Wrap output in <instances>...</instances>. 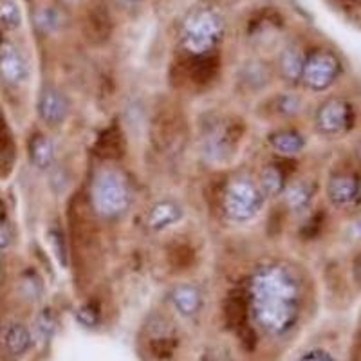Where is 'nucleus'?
Segmentation results:
<instances>
[{
  "mask_svg": "<svg viewBox=\"0 0 361 361\" xmlns=\"http://www.w3.org/2000/svg\"><path fill=\"white\" fill-rule=\"evenodd\" d=\"M222 35L221 18L209 9H199L193 11L185 22L183 38L193 53L206 54L217 44Z\"/></svg>",
  "mask_w": 361,
  "mask_h": 361,
  "instance_id": "nucleus-1",
  "label": "nucleus"
},
{
  "mask_svg": "<svg viewBox=\"0 0 361 361\" xmlns=\"http://www.w3.org/2000/svg\"><path fill=\"white\" fill-rule=\"evenodd\" d=\"M304 80L309 87L322 90L329 87L340 74V62L333 53L316 51L304 63Z\"/></svg>",
  "mask_w": 361,
  "mask_h": 361,
  "instance_id": "nucleus-2",
  "label": "nucleus"
},
{
  "mask_svg": "<svg viewBox=\"0 0 361 361\" xmlns=\"http://www.w3.org/2000/svg\"><path fill=\"white\" fill-rule=\"evenodd\" d=\"M152 135L161 150L173 152L185 140V119L172 109H166L161 114H157L152 125Z\"/></svg>",
  "mask_w": 361,
  "mask_h": 361,
  "instance_id": "nucleus-3",
  "label": "nucleus"
},
{
  "mask_svg": "<svg viewBox=\"0 0 361 361\" xmlns=\"http://www.w3.org/2000/svg\"><path fill=\"white\" fill-rule=\"evenodd\" d=\"M353 123V109L343 99H329L318 112V127L325 134H338L350 127Z\"/></svg>",
  "mask_w": 361,
  "mask_h": 361,
  "instance_id": "nucleus-4",
  "label": "nucleus"
},
{
  "mask_svg": "<svg viewBox=\"0 0 361 361\" xmlns=\"http://www.w3.org/2000/svg\"><path fill=\"white\" fill-rule=\"evenodd\" d=\"M27 74L24 58L11 42L0 40V76L9 83H20Z\"/></svg>",
  "mask_w": 361,
  "mask_h": 361,
  "instance_id": "nucleus-5",
  "label": "nucleus"
},
{
  "mask_svg": "<svg viewBox=\"0 0 361 361\" xmlns=\"http://www.w3.org/2000/svg\"><path fill=\"white\" fill-rule=\"evenodd\" d=\"M87 40L94 45H102L111 38L112 20L103 6H92L85 17Z\"/></svg>",
  "mask_w": 361,
  "mask_h": 361,
  "instance_id": "nucleus-6",
  "label": "nucleus"
},
{
  "mask_svg": "<svg viewBox=\"0 0 361 361\" xmlns=\"http://www.w3.org/2000/svg\"><path fill=\"white\" fill-rule=\"evenodd\" d=\"M94 154L105 161H118L123 157L125 141L118 125H112L99 134L94 143Z\"/></svg>",
  "mask_w": 361,
  "mask_h": 361,
  "instance_id": "nucleus-7",
  "label": "nucleus"
},
{
  "mask_svg": "<svg viewBox=\"0 0 361 361\" xmlns=\"http://www.w3.org/2000/svg\"><path fill=\"white\" fill-rule=\"evenodd\" d=\"M0 345L11 356H22L31 345V334L22 324H9L0 331Z\"/></svg>",
  "mask_w": 361,
  "mask_h": 361,
  "instance_id": "nucleus-8",
  "label": "nucleus"
},
{
  "mask_svg": "<svg viewBox=\"0 0 361 361\" xmlns=\"http://www.w3.org/2000/svg\"><path fill=\"white\" fill-rule=\"evenodd\" d=\"M40 116L51 125L62 123L63 118L67 114V103L62 98L60 92H56L54 89H45L44 94L40 98Z\"/></svg>",
  "mask_w": 361,
  "mask_h": 361,
  "instance_id": "nucleus-9",
  "label": "nucleus"
},
{
  "mask_svg": "<svg viewBox=\"0 0 361 361\" xmlns=\"http://www.w3.org/2000/svg\"><path fill=\"white\" fill-rule=\"evenodd\" d=\"M357 180L350 173H338L329 183V197L334 204H347L357 195Z\"/></svg>",
  "mask_w": 361,
  "mask_h": 361,
  "instance_id": "nucleus-10",
  "label": "nucleus"
},
{
  "mask_svg": "<svg viewBox=\"0 0 361 361\" xmlns=\"http://www.w3.org/2000/svg\"><path fill=\"white\" fill-rule=\"evenodd\" d=\"M247 305L243 291H233L228 296V302L224 304V320L230 329H240L246 325Z\"/></svg>",
  "mask_w": 361,
  "mask_h": 361,
  "instance_id": "nucleus-11",
  "label": "nucleus"
},
{
  "mask_svg": "<svg viewBox=\"0 0 361 361\" xmlns=\"http://www.w3.org/2000/svg\"><path fill=\"white\" fill-rule=\"evenodd\" d=\"M13 164H15V143H13L4 114L0 112V177L9 176Z\"/></svg>",
  "mask_w": 361,
  "mask_h": 361,
  "instance_id": "nucleus-12",
  "label": "nucleus"
},
{
  "mask_svg": "<svg viewBox=\"0 0 361 361\" xmlns=\"http://www.w3.org/2000/svg\"><path fill=\"white\" fill-rule=\"evenodd\" d=\"M219 71V58L212 53L206 54H197V58L193 60L192 66H190V76L193 78V82L202 85V83H208L209 80L214 78Z\"/></svg>",
  "mask_w": 361,
  "mask_h": 361,
  "instance_id": "nucleus-13",
  "label": "nucleus"
},
{
  "mask_svg": "<svg viewBox=\"0 0 361 361\" xmlns=\"http://www.w3.org/2000/svg\"><path fill=\"white\" fill-rule=\"evenodd\" d=\"M29 156H31L35 166L47 169L53 163V145H51V141L45 135H33V140L29 143Z\"/></svg>",
  "mask_w": 361,
  "mask_h": 361,
  "instance_id": "nucleus-14",
  "label": "nucleus"
},
{
  "mask_svg": "<svg viewBox=\"0 0 361 361\" xmlns=\"http://www.w3.org/2000/svg\"><path fill=\"white\" fill-rule=\"evenodd\" d=\"M173 304H176V307L183 314L190 316L193 312H197L199 307H201V295H199L197 289L185 286V288L176 289V293H173Z\"/></svg>",
  "mask_w": 361,
  "mask_h": 361,
  "instance_id": "nucleus-15",
  "label": "nucleus"
},
{
  "mask_svg": "<svg viewBox=\"0 0 361 361\" xmlns=\"http://www.w3.org/2000/svg\"><path fill=\"white\" fill-rule=\"evenodd\" d=\"M271 143L282 154H295L304 147L302 135L296 134V132H280V134H275Z\"/></svg>",
  "mask_w": 361,
  "mask_h": 361,
  "instance_id": "nucleus-16",
  "label": "nucleus"
},
{
  "mask_svg": "<svg viewBox=\"0 0 361 361\" xmlns=\"http://www.w3.org/2000/svg\"><path fill=\"white\" fill-rule=\"evenodd\" d=\"M22 17L17 4L11 0H0V27L13 31L20 25Z\"/></svg>",
  "mask_w": 361,
  "mask_h": 361,
  "instance_id": "nucleus-17",
  "label": "nucleus"
},
{
  "mask_svg": "<svg viewBox=\"0 0 361 361\" xmlns=\"http://www.w3.org/2000/svg\"><path fill=\"white\" fill-rule=\"evenodd\" d=\"M304 60H302V54L296 49H288L282 54V73L288 76V78L296 80L300 74L304 73Z\"/></svg>",
  "mask_w": 361,
  "mask_h": 361,
  "instance_id": "nucleus-18",
  "label": "nucleus"
},
{
  "mask_svg": "<svg viewBox=\"0 0 361 361\" xmlns=\"http://www.w3.org/2000/svg\"><path fill=\"white\" fill-rule=\"evenodd\" d=\"M169 259L176 269H188L193 264V260H195V255H193L192 247L186 246V244H176L170 250Z\"/></svg>",
  "mask_w": 361,
  "mask_h": 361,
  "instance_id": "nucleus-19",
  "label": "nucleus"
},
{
  "mask_svg": "<svg viewBox=\"0 0 361 361\" xmlns=\"http://www.w3.org/2000/svg\"><path fill=\"white\" fill-rule=\"evenodd\" d=\"M177 347V340L173 336H159V338H152L150 341V350L156 357H172V354L176 353Z\"/></svg>",
  "mask_w": 361,
  "mask_h": 361,
  "instance_id": "nucleus-20",
  "label": "nucleus"
},
{
  "mask_svg": "<svg viewBox=\"0 0 361 361\" xmlns=\"http://www.w3.org/2000/svg\"><path fill=\"white\" fill-rule=\"evenodd\" d=\"M37 24L40 25L42 29H45V31H56V29L63 24L62 13L54 8L42 9L37 15Z\"/></svg>",
  "mask_w": 361,
  "mask_h": 361,
  "instance_id": "nucleus-21",
  "label": "nucleus"
},
{
  "mask_svg": "<svg viewBox=\"0 0 361 361\" xmlns=\"http://www.w3.org/2000/svg\"><path fill=\"white\" fill-rule=\"evenodd\" d=\"M164 209H166V202H164V204H159L152 212V217H150L152 228H163V226L170 224V222L179 219V208H177V206H172V208L169 209V214H166Z\"/></svg>",
  "mask_w": 361,
  "mask_h": 361,
  "instance_id": "nucleus-22",
  "label": "nucleus"
},
{
  "mask_svg": "<svg viewBox=\"0 0 361 361\" xmlns=\"http://www.w3.org/2000/svg\"><path fill=\"white\" fill-rule=\"evenodd\" d=\"M264 188L269 193H279L283 186V172L279 166H269L262 176Z\"/></svg>",
  "mask_w": 361,
  "mask_h": 361,
  "instance_id": "nucleus-23",
  "label": "nucleus"
},
{
  "mask_svg": "<svg viewBox=\"0 0 361 361\" xmlns=\"http://www.w3.org/2000/svg\"><path fill=\"white\" fill-rule=\"evenodd\" d=\"M80 320L87 325H94L98 320V311H94L92 305H85L83 309H80Z\"/></svg>",
  "mask_w": 361,
  "mask_h": 361,
  "instance_id": "nucleus-24",
  "label": "nucleus"
},
{
  "mask_svg": "<svg viewBox=\"0 0 361 361\" xmlns=\"http://www.w3.org/2000/svg\"><path fill=\"white\" fill-rule=\"evenodd\" d=\"M11 244V230H9L8 219L0 221V250H4Z\"/></svg>",
  "mask_w": 361,
  "mask_h": 361,
  "instance_id": "nucleus-25",
  "label": "nucleus"
},
{
  "mask_svg": "<svg viewBox=\"0 0 361 361\" xmlns=\"http://www.w3.org/2000/svg\"><path fill=\"white\" fill-rule=\"evenodd\" d=\"M296 197H298L296 206H304L305 202L309 201V192H305L304 186H296V188H293L291 193H289V201H295Z\"/></svg>",
  "mask_w": 361,
  "mask_h": 361,
  "instance_id": "nucleus-26",
  "label": "nucleus"
},
{
  "mask_svg": "<svg viewBox=\"0 0 361 361\" xmlns=\"http://www.w3.org/2000/svg\"><path fill=\"white\" fill-rule=\"evenodd\" d=\"M300 361H334V360L329 356L327 353H324V350H311V353L304 354V356L300 357Z\"/></svg>",
  "mask_w": 361,
  "mask_h": 361,
  "instance_id": "nucleus-27",
  "label": "nucleus"
},
{
  "mask_svg": "<svg viewBox=\"0 0 361 361\" xmlns=\"http://www.w3.org/2000/svg\"><path fill=\"white\" fill-rule=\"evenodd\" d=\"M8 219V212H6V204L0 201V221H6Z\"/></svg>",
  "mask_w": 361,
  "mask_h": 361,
  "instance_id": "nucleus-28",
  "label": "nucleus"
}]
</instances>
